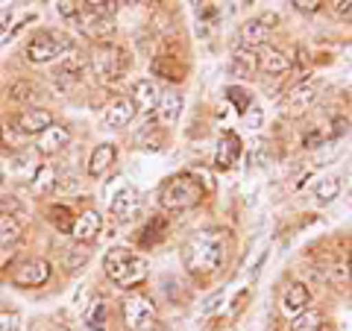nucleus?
I'll return each instance as SVG.
<instances>
[{
	"label": "nucleus",
	"instance_id": "obj_11",
	"mask_svg": "<svg viewBox=\"0 0 352 331\" xmlns=\"http://www.w3.org/2000/svg\"><path fill=\"white\" fill-rule=\"evenodd\" d=\"M100 229H103V217L88 208V212H82L80 217H74L71 235L80 240V244H91V240H97V235H100Z\"/></svg>",
	"mask_w": 352,
	"mask_h": 331
},
{
	"label": "nucleus",
	"instance_id": "obj_19",
	"mask_svg": "<svg viewBox=\"0 0 352 331\" xmlns=\"http://www.w3.org/2000/svg\"><path fill=\"white\" fill-rule=\"evenodd\" d=\"M179 112H182V94L170 91V88H168V91H162L159 106H156V115H159L162 124H176Z\"/></svg>",
	"mask_w": 352,
	"mask_h": 331
},
{
	"label": "nucleus",
	"instance_id": "obj_17",
	"mask_svg": "<svg viewBox=\"0 0 352 331\" xmlns=\"http://www.w3.org/2000/svg\"><path fill=\"white\" fill-rule=\"evenodd\" d=\"M138 200H141L138 191H135L132 185H126V187H120V191L112 196V205H109V208H112V214H115L118 220H126V217L135 214Z\"/></svg>",
	"mask_w": 352,
	"mask_h": 331
},
{
	"label": "nucleus",
	"instance_id": "obj_41",
	"mask_svg": "<svg viewBox=\"0 0 352 331\" xmlns=\"http://www.w3.org/2000/svg\"><path fill=\"white\" fill-rule=\"evenodd\" d=\"M349 21H352V18H349Z\"/></svg>",
	"mask_w": 352,
	"mask_h": 331
},
{
	"label": "nucleus",
	"instance_id": "obj_24",
	"mask_svg": "<svg viewBox=\"0 0 352 331\" xmlns=\"http://www.w3.org/2000/svg\"><path fill=\"white\" fill-rule=\"evenodd\" d=\"M314 200H317V205H329L335 200V196L340 194V176H335V173H329V176H323V179H317L314 182Z\"/></svg>",
	"mask_w": 352,
	"mask_h": 331
},
{
	"label": "nucleus",
	"instance_id": "obj_30",
	"mask_svg": "<svg viewBox=\"0 0 352 331\" xmlns=\"http://www.w3.org/2000/svg\"><path fill=\"white\" fill-rule=\"evenodd\" d=\"M9 97H12L15 103H32L41 97V88L36 82H15L12 88H9Z\"/></svg>",
	"mask_w": 352,
	"mask_h": 331
},
{
	"label": "nucleus",
	"instance_id": "obj_5",
	"mask_svg": "<svg viewBox=\"0 0 352 331\" xmlns=\"http://www.w3.org/2000/svg\"><path fill=\"white\" fill-rule=\"evenodd\" d=\"M68 47H71V41L65 38L62 32H56V30H41L27 44V59L36 62V65H44V62L62 56Z\"/></svg>",
	"mask_w": 352,
	"mask_h": 331
},
{
	"label": "nucleus",
	"instance_id": "obj_15",
	"mask_svg": "<svg viewBox=\"0 0 352 331\" xmlns=\"http://www.w3.org/2000/svg\"><path fill=\"white\" fill-rule=\"evenodd\" d=\"M159 97H162V88L153 80H138L135 85H132V103H135V109L153 112V109L159 106Z\"/></svg>",
	"mask_w": 352,
	"mask_h": 331
},
{
	"label": "nucleus",
	"instance_id": "obj_27",
	"mask_svg": "<svg viewBox=\"0 0 352 331\" xmlns=\"http://www.w3.org/2000/svg\"><path fill=\"white\" fill-rule=\"evenodd\" d=\"M150 68H153V73L156 76H162V80H168V82H179L182 80V65L176 62V59H170V56H156L150 62Z\"/></svg>",
	"mask_w": 352,
	"mask_h": 331
},
{
	"label": "nucleus",
	"instance_id": "obj_21",
	"mask_svg": "<svg viewBox=\"0 0 352 331\" xmlns=\"http://www.w3.org/2000/svg\"><path fill=\"white\" fill-rule=\"evenodd\" d=\"M115 156H118V150H115V144H100V147H94V152H91V159H88V173L91 176H103L109 168L115 164Z\"/></svg>",
	"mask_w": 352,
	"mask_h": 331
},
{
	"label": "nucleus",
	"instance_id": "obj_28",
	"mask_svg": "<svg viewBox=\"0 0 352 331\" xmlns=\"http://www.w3.org/2000/svg\"><path fill=\"white\" fill-rule=\"evenodd\" d=\"M85 326L91 328V331H106L109 326V305L106 299H94L91 305H88V311H85Z\"/></svg>",
	"mask_w": 352,
	"mask_h": 331
},
{
	"label": "nucleus",
	"instance_id": "obj_20",
	"mask_svg": "<svg viewBox=\"0 0 352 331\" xmlns=\"http://www.w3.org/2000/svg\"><path fill=\"white\" fill-rule=\"evenodd\" d=\"M314 97H317V82L305 80V82H300V85H294L291 94H288L291 112H305V109L314 103Z\"/></svg>",
	"mask_w": 352,
	"mask_h": 331
},
{
	"label": "nucleus",
	"instance_id": "obj_1",
	"mask_svg": "<svg viewBox=\"0 0 352 331\" xmlns=\"http://www.w3.org/2000/svg\"><path fill=\"white\" fill-rule=\"evenodd\" d=\"M226 258V231L223 229H200L182 247V264L191 275H212Z\"/></svg>",
	"mask_w": 352,
	"mask_h": 331
},
{
	"label": "nucleus",
	"instance_id": "obj_16",
	"mask_svg": "<svg viewBox=\"0 0 352 331\" xmlns=\"http://www.w3.org/2000/svg\"><path fill=\"white\" fill-rule=\"evenodd\" d=\"M135 112L138 109H135V103H132V97H118V100L106 109V124L112 129H120L135 117Z\"/></svg>",
	"mask_w": 352,
	"mask_h": 331
},
{
	"label": "nucleus",
	"instance_id": "obj_36",
	"mask_svg": "<svg viewBox=\"0 0 352 331\" xmlns=\"http://www.w3.org/2000/svg\"><path fill=\"white\" fill-rule=\"evenodd\" d=\"M38 179H32V185L36 187H47L50 182H53V168H47V164H44V168H38Z\"/></svg>",
	"mask_w": 352,
	"mask_h": 331
},
{
	"label": "nucleus",
	"instance_id": "obj_31",
	"mask_svg": "<svg viewBox=\"0 0 352 331\" xmlns=\"http://www.w3.org/2000/svg\"><path fill=\"white\" fill-rule=\"evenodd\" d=\"M252 68H256V59H252L250 53H244V50L232 53V62H229V73L232 76H250Z\"/></svg>",
	"mask_w": 352,
	"mask_h": 331
},
{
	"label": "nucleus",
	"instance_id": "obj_22",
	"mask_svg": "<svg viewBox=\"0 0 352 331\" xmlns=\"http://www.w3.org/2000/svg\"><path fill=\"white\" fill-rule=\"evenodd\" d=\"M168 231H170L168 220H164V217H153L150 223H147L144 229H141L138 244H141V247H156V244H162V240L168 238Z\"/></svg>",
	"mask_w": 352,
	"mask_h": 331
},
{
	"label": "nucleus",
	"instance_id": "obj_40",
	"mask_svg": "<svg viewBox=\"0 0 352 331\" xmlns=\"http://www.w3.org/2000/svg\"><path fill=\"white\" fill-rule=\"evenodd\" d=\"M9 18H12V9H3V12H0V36H3V30H6V24H9Z\"/></svg>",
	"mask_w": 352,
	"mask_h": 331
},
{
	"label": "nucleus",
	"instance_id": "obj_38",
	"mask_svg": "<svg viewBox=\"0 0 352 331\" xmlns=\"http://www.w3.org/2000/svg\"><path fill=\"white\" fill-rule=\"evenodd\" d=\"M244 120H250V126H252V129H258V126H261V112H258V109H252V106H250L247 112H244Z\"/></svg>",
	"mask_w": 352,
	"mask_h": 331
},
{
	"label": "nucleus",
	"instance_id": "obj_18",
	"mask_svg": "<svg viewBox=\"0 0 352 331\" xmlns=\"http://www.w3.org/2000/svg\"><path fill=\"white\" fill-rule=\"evenodd\" d=\"M238 156H241V141H238V135H223L220 138V144H217V156H214V164L220 170H229L232 164L238 161Z\"/></svg>",
	"mask_w": 352,
	"mask_h": 331
},
{
	"label": "nucleus",
	"instance_id": "obj_7",
	"mask_svg": "<svg viewBox=\"0 0 352 331\" xmlns=\"http://www.w3.org/2000/svg\"><path fill=\"white\" fill-rule=\"evenodd\" d=\"M47 279H50V264L44 258H30L12 270V282L18 288H41Z\"/></svg>",
	"mask_w": 352,
	"mask_h": 331
},
{
	"label": "nucleus",
	"instance_id": "obj_4",
	"mask_svg": "<svg viewBox=\"0 0 352 331\" xmlns=\"http://www.w3.org/2000/svg\"><path fill=\"white\" fill-rule=\"evenodd\" d=\"M91 71L100 82H118L124 80V73L129 68V56L120 47H115V44H106L100 41L97 47L91 50Z\"/></svg>",
	"mask_w": 352,
	"mask_h": 331
},
{
	"label": "nucleus",
	"instance_id": "obj_26",
	"mask_svg": "<svg viewBox=\"0 0 352 331\" xmlns=\"http://www.w3.org/2000/svg\"><path fill=\"white\" fill-rule=\"evenodd\" d=\"M323 267L329 270V282L338 284V288L349 282V255H346V249H344V247L338 249V255L332 258V264H323Z\"/></svg>",
	"mask_w": 352,
	"mask_h": 331
},
{
	"label": "nucleus",
	"instance_id": "obj_6",
	"mask_svg": "<svg viewBox=\"0 0 352 331\" xmlns=\"http://www.w3.org/2000/svg\"><path fill=\"white\" fill-rule=\"evenodd\" d=\"M124 323L129 331H153L156 328V305L144 293H132L124 302Z\"/></svg>",
	"mask_w": 352,
	"mask_h": 331
},
{
	"label": "nucleus",
	"instance_id": "obj_10",
	"mask_svg": "<svg viewBox=\"0 0 352 331\" xmlns=\"http://www.w3.org/2000/svg\"><path fill=\"white\" fill-rule=\"evenodd\" d=\"M308 302H311V293H308V288H305V284H300V282H294L282 293V314L296 319L308 308Z\"/></svg>",
	"mask_w": 352,
	"mask_h": 331
},
{
	"label": "nucleus",
	"instance_id": "obj_3",
	"mask_svg": "<svg viewBox=\"0 0 352 331\" xmlns=\"http://www.w3.org/2000/svg\"><path fill=\"white\" fill-rule=\"evenodd\" d=\"M106 275L112 279L118 288H135L147 279V261L135 255V252L129 249H109L106 252Z\"/></svg>",
	"mask_w": 352,
	"mask_h": 331
},
{
	"label": "nucleus",
	"instance_id": "obj_29",
	"mask_svg": "<svg viewBox=\"0 0 352 331\" xmlns=\"http://www.w3.org/2000/svg\"><path fill=\"white\" fill-rule=\"evenodd\" d=\"M47 220H50V223L56 226L59 231H68V235H71V229H74V214H71L68 205H50V208H47Z\"/></svg>",
	"mask_w": 352,
	"mask_h": 331
},
{
	"label": "nucleus",
	"instance_id": "obj_35",
	"mask_svg": "<svg viewBox=\"0 0 352 331\" xmlns=\"http://www.w3.org/2000/svg\"><path fill=\"white\" fill-rule=\"evenodd\" d=\"M56 9H59L62 18H80L82 15V6L80 3H71V0H62V3H56Z\"/></svg>",
	"mask_w": 352,
	"mask_h": 331
},
{
	"label": "nucleus",
	"instance_id": "obj_13",
	"mask_svg": "<svg viewBox=\"0 0 352 331\" xmlns=\"http://www.w3.org/2000/svg\"><path fill=\"white\" fill-rule=\"evenodd\" d=\"M15 126L24 132V135H41L47 126H53V115L47 109H27V112H21Z\"/></svg>",
	"mask_w": 352,
	"mask_h": 331
},
{
	"label": "nucleus",
	"instance_id": "obj_14",
	"mask_svg": "<svg viewBox=\"0 0 352 331\" xmlns=\"http://www.w3.org/2000/svg\"><path fill=\"white\" fill-rule=\"evenodd\" d=\"M68 141H71V132L59 124H53L38 135V152L41 156H53V152H59L62 147H68Z\"/></svg>",
	"mask_w": 352,
	"mask_h": 331
},
{
	"label": "nucleus",
	"instance_id": "obj_32",
	"mask_svg": "<svg viewBox=\"0 0 352 331\" xmlns=\"http://www.w3.org/2000/svg\"><path fill=\"white\" fill-rule=\"evenodd\" d=\"M18 231H21V220L15 214H0V247L15 240Z\"/></svg>",
	"mask_w": 352,
	"mask_h": 331
},
{
	"label": "nucleus",
	"instance_id": "obj_39",
	"mask_svg": "<svg viewBox=\"0 0 352 331\" xmlns=\"http://www.w3.org/2000/svg\"><path fill=\"white\" fill-rule=\"evenodd\" d=\"M294 6L300 9V12H317V9H320L323 3H314V0H296Z\"/></svg>",
	"mask_w": 352,
	"mask_h": 331
},
{
	"label": "nucleus",
	"instance_id": "obj_25",
	"mask_svg": "<svg viewBox=\"0 0 352 331\" xmlns=\"http://www.w3.org/2000/svg\"><path fill=\"white\" fill-rule=\"evenodd\" d=\"M291 331H332V323L317 311H302L296 319H291Z\"/></svg>",
	"mask_w": 352,
	"mask_h": 331
},
{
	"label": "nucleus",
	"instance_id": "obj_34",
	"mask_svg": "<svg viewBox=\"0 0 352 331\" xmlns=\"http://www.w3.org/2000/svg\"><path fill=\"white\" fill-rule=\"evenodd\" d=\"M85 261H88V249H82V244L76 247L71 255H68V267L71 270H80V267H85Z\"/></svg>",
	"mask_w": 352,
	"mask_h": 331
},
{
	"label": "nucleus",
	"instance_id": "obj_37",
	"mask_svg": "<svg viewBox=\"0 0 352 331\" xmlns=\"http://www.w3.org/2000/svg\"><path fill=\"white\" fill-rule=\"evenodd\" d=\"M332 9L338 18H352V0H338V3H332Z\"/></svg>",
	"mask_w": 352,
	"mask_h": 331
},
{
	"label": "nucleus",
	"instance_id": "obj_2",
	"mask_svg": "<svg viewBox=\"0 0 352 331\" xmlns=\"http://www.w3.org/2000/svg\"><path fill=\"white\" fill-rule=\"evenodd\" d=\"M203 200V182L194 173H176L159 191V203L168 212H188Z\"/></svg>",
	"mask_w": 352,
	"mask_h": 331
},
{
	"label": "nucleus",
	"instance_id": "obj_8",
	"mask_svg": "<svg viewBox=\"0 0 352 331\" xmlns=\"http://www.w3.org/2000/svg\"><path fill=\"white\" fill-rule=\"evenodd\" d=\"M270 24H276V18H250L238 32V50L244 47H264V41L270 36Z\"/></svg>",
	"mask_w": 352,
	"mask_h": 331
},
{
	"label": "nucleus",
	"instance_id": "obj_23",
	"mask_svg": "<svg viewBox=\"0 0 352 331\" xmlns=\"http://www.w3.org/2000/svg\"><path fill=\"white\" fill-rule=\"evenodd\" d=\"M12 170L18 179H36V173H38V152H32V150H24V152H15L12 156Z\"/></svg>",
	"mask_w": 352,
	"mask_h": 331
},
{
	"label": "nucleus",
	"instance_id": "obj_33",
	"mask_svg": "<svg viewBox=\"0 0 352 331\" xmlns=\"http://www.w3.org/2000/svg\"><path fill=\"white\" fill-rule=\"evenodd\" d=\"M21 319L15 311H0V331H18Z\"/></svg>",
	"mask_w": 352,
	"mask_h": 331
},
{
	"label": "nucleus",
	"instance_id": "obj_9",
	"mask_svg": "<svg viewBox=\"0 0 352 331\" xmlns=\"http://www.w3.org/2000/svg\"><path fill=\"white\" fill-rule=\"evenodd\" d=\"M82 71H85V56L76 47H68L59 56V68L53 76H56V82H62V85H74V82H80Z\"/></svg>",
	"mask_w": 352,
	"mask_h": 331
},
{
	"label": "nucleus",
	"instance_id": "obj_12",
	"mask_svg": "<svg viewBox=\"0 0 352 331\" xmlns=\"http://www.w3.org/2000/svg\"><path fill=\"white\" fill-rule=\"evenodd\" d=\"M256 68L261 73H267V76H279V73L291 71V59L276 47H261L258 56H256Z\"/></svg>",
	"mask_w": 352,
	"mask_h": 331
}]
</instances>
